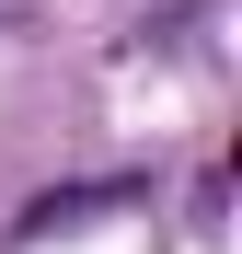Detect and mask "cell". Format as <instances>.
Listing matches in <instances>:
<instances>
[{
    "label": "cell",
    "mask_w": 242,
    "mask_h": 254,
    "mask_svg": "<svg viewBox=\"0 0 242 254\" xmlns=\"http://www.w3.org/2000/svg\"><path fill=\"white\" fill-rule=\"evenodd\" d=\"M127 196H139L127 174H115V185H47V196H35L23 220H12V243H47V231H81L93 208H127Z\"/></svg>",
    "instance_id": "cell-1"
}]
</instances>
